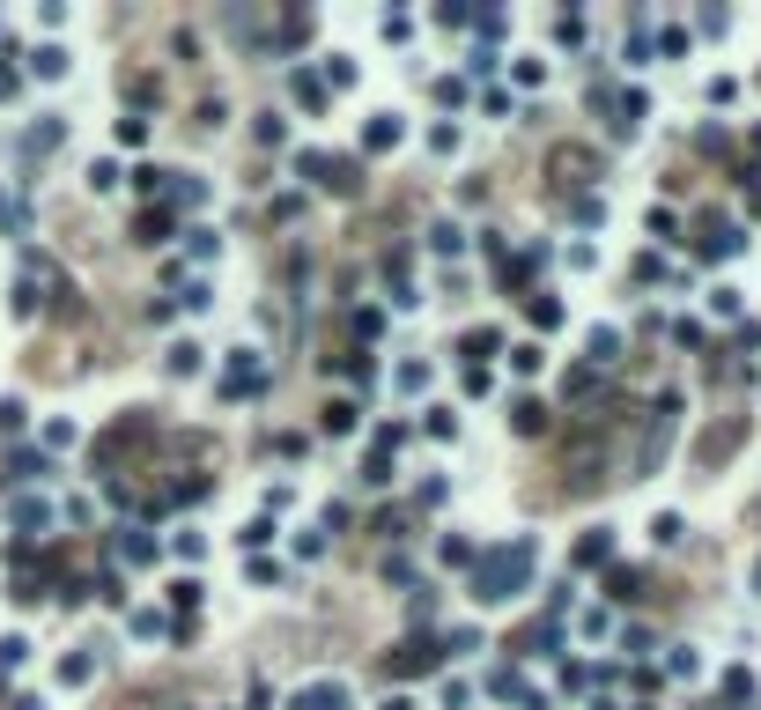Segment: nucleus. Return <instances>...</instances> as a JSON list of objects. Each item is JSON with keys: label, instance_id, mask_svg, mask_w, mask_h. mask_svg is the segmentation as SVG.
<instances>
[{"label": "nucleus", "instance_id": "5", "mask_svg": "<svg viewBox=\"0 0 761 710\" xmlns=\"http://www.w3.org/2000/svg\"><path fill=\"white\" fill-rule=\"evenodd\" d=\"M739 437H747V415H732V422H717V429H710V437H702V452H695V459H702V466H717V459H725V452H732V444H739Z\"/></svg>", "mask_w": 761, "mask_h": 710}, {"label": "nucleus", "instance_id": "25", "mask_svg": "<svg viewBox=\"0 0 761 710\" xmlns=\"http://www.w3.org/2000/svg\"><path fill=\"white\" fill-rule=\"evenodd\" d=\"M170 370H178V378H193V370H200V348L178 341V348H170Z\"/></svg>", "mask_w": 761, "mask_h": 710}, {"label": "nucleus", "instance_id": "2", "mask_svg": "<svg viewBox=\"0 0 761 710\" xmlns=\"http://www.w3.org/2000/svg\"><path fill=\"white\" fill-rule=\"evenodd\" d=\"M296 171L311 178L318 193H355V185H363V163H355V156H326V148H303Z\"/></svg>", "mask_w": 761, "mask_h": 710}, {"label": "nucleus", "instance_id": "20", "mask_svg": "<svg viewBox=\"0 0 761 710\" xmlns=\"http://www.w3.org/2000/svg\"><path fill=\"white\" fill-rule=\"evenodd\" d=\"M296 104L303 111H326V82H318V74H296Z\"/></svg>", "mask_w": 761, "mask_h": 710}, {"label": "nucleus", "instance_id": "21", "mask_svg": "<svg viewBox=\"0 0 761 710\" xmlns=\"http://www.w3.org/2000/svg\"><path fill=\"white\" fill-rule=\"evenodd\" d=\"M89 674H97V659H89V651H74V659H60V681H67V688H82Z\"/></svg>", "mask_w": 761, "mask_h": 710}, {"label": "nucleus", "instance_id": "30", "mask_svg": "<svg viewBox=\"0 0 761 710\" xmlns=\"http://www.w3.org/2000/svg\"><path fill=\"white\" fill-rule=\"evenodd\" d=\"M326 82H333V89H348V82H355V60H340V52H333V60H326Z\"/></svg>", "mask_w": 761, "mask_h": 710}, {"label": "nucleus", "instance_id": "23", "mask_svg": "<svg viewBox=\"0 0 761 710\" xmlns=\"http://www.w3.org/2000/svg\"><path fill=\"white\" fill-rule=\"evenodd\" d=\"M45 518H52V511H45V503H37V496H23V503H15V526H23V533H30V526L45 533Z\"/></svg>", "mask_w": 761, "mask_h": 710}, {"label": "nucleus", "instance_id": "8", "mask_svg": "<svg viewBox=\"0 0 761 710\" xmlns=\"http://www.w3.org/2000/svg\"><path fill=\"white\" fill-rule=\"evenodd\" d=\"M643 585H651L643 570H629V563H606V600H621V607H629V600H643Z\"/></svg>", "mask_w": 761, "mask_h": 710}, {"label": "nucleus", "instance_id": "26", "mask_svg": "<svg viewBox=\"0 0 761 710\" xmlns=\"http://www.w3.org/2000/svg\"><path fill=\"white\" fill-rule=\"evenodd\" d=\"M170 607H178V614L200 607V585H193V577H178V585H170Z\"/></svg>", "mask_w": 761, "mask_h": 710}, {"label": "nucleus", "instance_id": "6", "mask_svg": "<svg viewBox=\"0 0 761 710\" xmlns=\"http://www.w3.org/2000/svg\"><path fill=\"white\" fill-rule=\"evenodd\" d=\"M289 710H348V688L340 681H311V688H296Z\"/></svg>", "mask_w": 761, "mask_h": 710}, {"label": "nucleus", "instance_id": "11", "mask_svg": "<svg viewBox=\"0 0 761 710\" xmlns=\"http://www.w3.org/2000/svg\"><path fill=\"white\" fill-rule=\"evenodd\" d=\"M496 348H503V333H496V326H473L466 341H459V355H466L473 370H481V363H488V355H496Z\"/></svg>", "mask_w": 761, "mask_h": 710}, {"label": "nucleus", "instance_id": "12", "mask_svg": "<svg viewBox=\"0 0 761 710\" xmlns=\"http://www.w3.org/2000/svg\"><path fill=\"white\" fill-rule=\"evenodd\" d=\"M739 245H747V237H739L732 222H710V237H702V259H732Z\"/></svg>", "mask_w": 761, "mask_h": 710}, {"label": "nucleus", "instance_id": "10", "mask_svg": "<svg viewBox=\"0 0 761 710\" xmlns=\"http://www.w3.org/2000/svg\"><path fill=\"white\" fill-rule=\"evenodd\" d=\"M592 171H599V156H592V148H555V178H569V185H592Z\"/></svg>", "mask_w": 761, "mask_h": 710}, {"label": "nucleus", "instance_id": "28", "mask_svg": "<svg viewBox=\"0 0 761 710\" xmlns=\"http://www.w3.org/2000/svg\"><path fill=\"white\" fill-rule=\"evenodd\" d=\"M23 415H30L23 400H0V437H15V429H23Z\"/></svg>", "mask_w": 761, "mask_h": 710}, {"label": "nucleus", "instance_id": "31", "mask_svg": "<svg viewBox=\"0 0 761 710\" xmlns=\"http://www.w3.org/2000/svg\"><path fill=\"white\" fill-rule=\"evenodd\" d=\"M23 659H30V644H23V637H0V666H23Z\"/></svg>", "mask_w": 761, "mask_h": 710}, {"label": "nucleus", "instance_id": "22", "mask_svg": "<svg viewBox=\"0 0 761 710\" xmlns=\"http://www.w3.org/2000/svg\"><path fill=\"white\" fill-rule=\"evenodd\" d=\"M592 363H621V333H614V326L592 333Z\"/></svg>", "mask_w": 761, "mask_h": 710}, {"label": "nucleus", "instance_id": "9", "mask_svg": "<svg viewBox=\"0 0 761 710\" xmlns=\"http://www.w3.org/2000/svg\"><path fill=\"white\" fill-rule=\"evenodd\" d=\"M569 563H577V570H606V563H614V533H606V526H599V533H584Z\"/></svg>", "mask_w": 761, "mask_h": 710}, {"label": "nucleus", "instance_id": "32", "mask_svg": "<svg viewBox=\"0 0 761 710\" xmlns=\"http://www.w3.org/2000/svg\"><path fill=\"white\" fill-rule=\"evenodd\" d=\"M0 97H15V67H0Z\"/></svg>", "mask_w": 761, "mask_h": 710}, {"label": "nucleus", "instance_id": "34", "mask_svg": "<svg viewBox=\"0 0 761 710\" xmlns=\"http://www.w3.org/2000/svg\"><path fill=\"white\" fill-rule=\"evenodd\" d=\"M15 710H37V703H15Z\"/></svg>", "mask_w": 761, "mask_h": 710}, {"label": "nucleus", "instance_id": "3", "mask_svg": "<svg viewBox=\"0 0 761 710\" xmlns=\"http://www.w3.org/2000/svg\"><path fill=\"white\" fill-rule=\"evenodd\" d=\"M436 659H444L436 637H407V644L385 651V681H422V674H436Z\"/></svg>", "mask_w": 761, "mask_h": 710}, {"label": "nucleus", "instance_id": "19", "mask_svg": "<svg viewBox=\"0 0 761 710\" xmlns=\"http://www.w3.org/2000/svg\"><path fill=\"white\" fill-rule=\"evenodd\" d=\"M119 555H126V563H156V540H148V533H119Z\"/></svg>", "mask_w": 761, "mask_h": 710}, {"label": "nucleus", "instance_id": "14", "mask_svg": "<svg viewBox=\"0 0 761 710\" xmlns=\"http://www.w3.org/2000/svg\"><path fill=\"white\" fill-rule=\"evenodd\" d=\"M133 237H141V245H163V237H170V208H141Z\"/></svg>", "mask_w": 761, "mask_h": 710}, {"label": "nucleus", "instance_id": "29", "mask_svg": "<svg viewBox=\"0 0 761 710\" xmlns=\"http://www.w3.org/2000/svg\"><path fill=\"white\" fill-rule=\"evenodd\" d=\"M429 385V363H399V392H422Z\"/></svg>", "mask_w": 761, "mask_h": 710}, {"label": "nucleus", "instance_id": "15", "mask_svg": "<svg viewBox=\"0 0 761 710\" xmlns=\"http://www.w3.org/2000/svg\"><path fill=\"white\" fill-rule=\"evenodd\" d=\"M318 429H326V437H348V429H355V400H326Z\"/></svg>", "mask_w": 761, "mask_h": 710}, {"label": "nucleus", "instance_id": "27", "mask_svg": "<svg viewBox=\"0 0 761 710\" xmlns=\"http://www.w3.org/2000/svg\"><path fill=\"white\" fill-rule=\"evenodd\" d=\"M532 326H562V304H555V296H532Z\"/></svg>", "mask_w": 761, "mask_h": 710}, {"label": "nucleus", "instance_id": "13", "mask_svg": "<svg viewBox=\"0 0 761 710\" xmlns=\"http://www.w3.org/2000/svg\"><path fill=\"white\" fill-rule=\"evenodd\" d=\"M510 429H518V437H540V429H547V407H540V400H510Z\"/></svg>", "mask_w": 761, "mask_h": 710}, {"label": "nucleus", "instance_id": "7", "mask_svg": "<svg viewBox=\"0 0 761 710\" xmlns=\"http://www.w3.org/2000/svg\"><path fill=\"white\" fill-rule=\"evenodd\" d=\"M259 385H266V363H259L252 348H244L237 363H230V378H222V392H237V400H244V392H259Z\"/></svg>", "mask_w": 761, "mask_h": 710}, {"label": "nucleus", "instance_id": "16", "mask_svg": "<svg viewBox=\"0 0 761 710\" xmlns=\"http://www.w3.org/2000/svg\"><path fill=\"white\" fill-rule=\"evenodd\" d=\"M399 141V119H392V111H377V119L363 126V148H392Z\"/></svg>", "mask_w": 761, "mask_h": 710}, {"label": "nucleus", "instance_id": "1", "mask_svg": "<svg viewBox=\"0 0 761 710\" xmlns=\"http://www.w3.org/2000/svg\"><path fill=\"white\" fill-rule=\"evenodd\" d=\"M525 577H532V540H510L496 555H473V600L503 607L510 592H525Z\"/></svg>", "mask_w": 761, "mask_h": 710}, {"label": "nucleus", "instance_id": "18", "mask_svg": "<svg viewBox=\"0 0 761 710\" xmlns=\"http://www.w3.org/2000/svg\"><path fill=\"white\" fill-rule=\"evenodd\" d=\"M133 637H178V622H163L156 607H141V614H133Z\"/></svg>", "mask_w": 761, "mask_h": 710}, {"label": "nucleus", "instance_id": "24", "mask_svg": "<svg viewBox=\"0 0 761 710\" xmlns=\"http://www.w3.org/2000/svg\"><path fill=\"white\" fill-rule=\"evenodd\" d=\"M621 60H629V67H643V60H651V37H643V15H636V30H629V45H621Z\"/></svg>", "mask_w": 761, "mask_h": 710}, {"label": "nucleus", "instance_id": "4", "mask_svg": "<svg viewBox=\"0 0 761 710\" xmlns=\"http://www.w3.org/2000/svg\"><path fill=\"white\" fill-rule=\"evenodd\" d=\"M488 688H496V696H503V703H518V710H547V696H540V688H532V681L518 674V666H503V674H496V681H488Z\"/></svg>", "mask_w": 761, "mask_h": 710}, {"label": "nucleus", "instance_id": "33", "mask_svg": "<svg viewBox=\"0 0 761 710\" xmlns=\"http://www.w3.org/2000/svg\"><path fill=\"white\" fill-rule=\"evenodd\" d=\"M385 710H414V703H399V696H392V703H385Z\"/></svg>", "mask_w": 761, "mask_h": 710}, {"label": "nucleus", "instance_id": "17", "mask_svg": "<svg viewBox=\"0 0 761 710\" xmlns=\"http://www.w3.org/2000/svg\"><path fill=\"white\" fill-rule=\"evenodd\" d=\"M30 74H45V82H52V74H67V52L60 45H37L30 52Z\"/></svg>", "mask_w": 761, "mask_h": 710}]
</instances>
